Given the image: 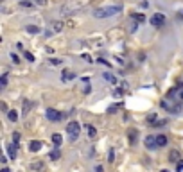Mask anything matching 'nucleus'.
<instances>
[{
    "instance_id": "obj_1",
    "label": "nucleus",
    "mask_w": 183,
    "mask_h": 172,
    "mask_svg": "<svg viewBox=\"0 0 183 172\" xmlns=\"http://www.w3.org/2000/svg\"><path fill=\"white\" fill-rule=\"evenodd\" d=\"M122 11V5H106V7H97L93 11L95 18H110L113 14H119Z\"/></svg>"
},
{
    "instance_id": "obj_2",
    "label": "nucleus",
    "mask_w": 183,
    "mask_h": 172,
    "mask_svg": "<svg viewBox=\"0 0 183 172\" xmlns=\"http://www.w3.org/2000/svg\"><path fill=\"white\" fill-rule=\"evenodd\" d=\"M167 99L169 101H173V102H183V84H178V86H174V88H171L169 92H167Z\"/></svg>"
},
{
    "instance_id": "obj_3",
    "label": "nucleus",
    "mask_w": 183,
    "mask_h": 172,
    "mask_svg": "<svg viewBox=\"0 0 183 172\" xmlns=\"http://www.w3.org/2000/svg\"><path fill=\"white\" fill-rule=\"evenodd\" d=\"M79 9H81V4L70 0V2H66V4L61 7V14H63V16H72V14H74L75 11H79Z\"/></svg>"
},
{
    "instance_id": "obj_4",
    "label": "nucleus",
    "mask_w": 183,
    "mask_h": 172,
    "mask_svg": "<svg viewBox=\"0 0 183 172\" xmlns=\"http://www.w3.org/2000/svg\"><path fill=\"white\" fill-rule=\"evenodd\" d=\"M162 108L165 109V111H169L171 115H178V113H182V104L180 102H173V101H162Z\"/></svg>"
},
{
    "instance_id": "obj_5",
    "label": "nucleus",
    "mask_w": 183,
    "mask_h": 172,
    "mask_svg": "<svg viewBox=\"0 0 183 172\" xmlns=\"http://www.w3.org/2000/svg\"><path fill=\"white\" fill-rule=\"evenodd\" d=\"M79 133H81V126H79V122L72 120V122L66 126V135H68V138H70V140H77Z\"/></svg>"
},
{
    "instance_id": "obj_6",
    "label": "nucleus",
    "mask_w": 183,
    "mask_h": 172,
    "mask_svg": "<svg viewBox=\"0 0 183 172\" xmlns=\"http://www.w3.org/2000/svg\"><path fill=\"white\" fill-rule=\"evenodd\" d=\"M164 23H165V14L156 13V14L151 16V25L153 27H164Z\"/></svg>"
},
{
    "instance_id": "obj_7",
    "label": "nucleus",
    "mask_w": 183,
    "mask_h": 172,
    "mask_svg": "<svg viewBox=\"0 0 183 172\" xmlns=\"http://www.w3.org/2000/svg\"><path fill=\"white\" fill-rule=\"evenodd\" d=\"M45 115H47V118H49L50 122H58V120L63 118V115H61L58 109H54V108H49V109L45 111Z\"/></svg>"
},
{
    "instance_id": "obj_8",
    "label": "nucleus",
    "mask_w": 183,
    "mask_h": 172,
    "mask_svg": "<svg viewBox=\"0 0 183 172\" xmlns=\"http://www.w3.org/2000/svg\"><path fill=\"white\" fill-rule=\"evenodd\" d=\"M61 29H63V22H52L50 23V31L45 32V36H52L54 32H59Z\"/></svg>"
},
{
    "instance_id": "obj_9",
    "label": "nucleus",
    "mask_w": 183,
    "mask_h": 172,
    "mask_svg": "<svg viewBox=\"0 0 183 172\" xmlns=\"http://www.w3.org/2000/svg\"><path fill=\"white\" fill-rule=\"evenodd\" d=\"M146 147H147L149 151H155V149L158 147V144H156V136H153V135L146 136Z\"/></svg>"
},
{
    "instance_id": "obj_10",
    "label": "nucleus",
    "mask_w": 183,
    "mask_h": 172,
    "mask_svg": "<svg viewBox=\"0 0 183 172\" xmlns=\"http://www.w3.org/2000/svg\"><path fill=\"white\" fill-rule=\"evenodd\" d=\"M72 79H75V72H72V70H63L61 72V81L63 83H68Z\"/></svg>"
},
{
    "instance_id": "obj_11",
    "label": "nucleus",
    "mask_w": 183,
    "mask_h": 172,
    "mask_svg": "<svg viewBox=\"0 0 183 172\" xmlns=\"http://www.w3.org/2000/svg\"><path fill=\"white\" fill-rule=\"evenodd\" d=\"M137 140H138V131L137 129H129L128 131V142H129V145H135Z\"/></svg>"
},
{
    "instance_id": "obj_12",
    "label": "nucleus",
    "mask_w": 183,
    "mask_h": 172,
    "mask_svg": "<svg viewBox=\"0 0 183 172\" xmlns=\"http://www.w3.org/2000/svg\"><path fill=\"white\" fill-rule=\"evenodd\" d=\"M41 147H43V144H41L40 140H32V142H29V151H31V153H38V151H41Z\"/></svg>"
},
{
    "instance_id": "obj_13",
    "label": "nucleus",
    "mask_w": 183,
    "mask_h": 172,
    "mask_svg": "<svg viewBox=\"0 0 183 172\" xmlns=\"http://www.w3.org/2000/svg\"><path fill=\"white\" fill-rule=\"evenodd\" d=\"M102 77H104V79H106V81H108L110 84H113V86H115V84L119 83V79H117V77H115V75H113L111 72H104V74H102Z\"/></svg>"
},
{
    "instance_id": "obj_14",
    "label": "nucleus",
    "mask_w": 183,
    "mask_h": 172,
    "mask_svg": "<svg viewBox=\"0 0 183 172\" xmlns=\"http://www.w3.org/2000/svg\"><path fill=\"white\" fill-rule=\"evenodd\" d=\"M16 149H18V144H14V142L7 147V153H9V158H11V160L16 158Z\"/></svg>"
},
{
    "instance_id": "obj_15",
    "label": "nucleus",
    "mask_w": 183,
    "mask_h": 172,
    "mask_svg": "<svg viewBox=\"0 0 183 172\" xmlns=\"http://www.w3.org/2000/svg\"><path fill=\"white\" fill-rule=\"evenodd\" d=\"M52 144H54L56 147H59V145L63 144V136H61L59 133H54V135H52Z\"/></svg>"
},
{
    "instance_id": "obj_16",
    "label": "nucleus",
    "mask_w": 183,
    "mask_h": 172,
    "mask_svg": "<svg viewBox=\"0 0 183 172\" xmlns=\"http://www.w3.org/2000/svg\"><path fill=\"white\" fill-rule=\"evenodd\" d=\"M169 162L171 163H178L180 162V153L178 151H171L169 153Z\"/></svg>"
},
{
    "instance_id": "obj_17",
    "label": "nucleus",
    "mask_w": 183,
    "mask_h": 172,
    "mask_svg": "<svg viewBox=\"0 0 183 172\" xmlns=\"http://www.w3.org/2000/svg\"><path fill=\"white\" fill-rule=\"evenodd\" d=\"M131 18H133L137 23H144V22H146V14H140V13H133Z\"/></svg>"
},
{
    "instance_id": "obj_18",
    "label": "nucleus",
    "mask_w": 183,
    "mask_h": 172,
    "mask_svg": "<svg viewBox=\"0 0 183 172\" xmlns=\"http://www.w3.org/2000/svg\"><path fill=\"white\" fill-rule=\"evenodd\" d=\"M156 144H158V147H165L167 145V136L165 135H158L156 136Z\"/></svg>"
},
{
    "instance_id": "obj_19",
    "label": "nucleus",
    "mask_w": 183,
    "mask_h": 172,
    "mask_svg": "<svg viewBox=\"0 0 183 172\" xmlns=\"http://www.w3.org/2000/svg\"><path fill=\"white\" fill-rule=\"evenodd\" d=\"M156 122H158V115H156V113H149V115H147V124L155 126Z\"/></svg>"
},
{
    "instance_id": "obj_20",
    "label": "nucleus",
    "mask_w": 183,
    "mask_h": 172,
    "mask_svg": "<svg viewBox=\"0 0 183 172\" xmlns=\"http://www.w3.org/2000/svg\"><path fill=\"white\" fill-rule=\"evenodd\" d=\"M49 158H50L52 162H56V160H59V158H61V153H59V149H54V151H50V154H49Z\"/></svg>"
},
{
    "instance_id": "obj_21",
    "label": "nucleus",
    "mask_w": 183,
    "mask_h": 172,
    "mask_svg": "<svg viewBox=\"0 0 183 172\" xmlns=\"http://www.w3.org/2000/svg\"><path fill=\"white\" fill-rule=\"evenodd\" d=\"M7 118H9L11 122H16V120H18V111H14V109L7 111Z\"/></svg>"
},
{
    "instance_id": "obj_22",
    "label": "nucleus",
    "mask_w": 183,
    "mask_h": 172,
    "mask_svg": "<svg viewBox=\"0 0 183 172\" xmlns=\"http://www.w3.org/2000/svg\"><path fill=\"white\" fill-rule=\"evenodd\" d=\"M25 31H27V32H31V34H38V32H40V29H38L36 25H27V27H25Z\"/></svg>"
},
{
    "instance_id": "obj_23",
    "label": "nucleus",
    "mask_w": 183,
    "mask_h": 172,
    "mask_svg": "<svg viewBox=\"0 0 183 172\" xmlns=\"http://www.w3.org/2000/svg\"><path fill=\"white\" fill-rule=\"evenodd\" d=\"M7 86V74H2L0 77V88H5Z\"/></svg>"
},
{
    "instance_id": "obj_24",
    "label": "nucleus",
    "mask_w": 183,
    "mask_h": 172,
    "mask_svg": "<svg viewBox=\"0 0 183 172\" xmlns=\"http://www.w3.org/2000/svg\"><path fill=\"white\" fill-rule=\"evenodd\" d=\"M31 106H32V104H31L29 101H23V111H22V113H23V115H27V113H29V109H31Z\"/></svg>"
},
{
    "instance_id": "obj_25",
    "label": "nucleus",
    "mask_w": 183,
    "mask_h": 172,
    "mask_svg": "<svg viewBox=\"0 0 183 172\" xmlns=\"http://www.w3.org/2000/svg\"><path fill=\"white\" fill-rule=\"evenodd\" d=\"M86 129H88V135H90L92 138L97 135V131H95V127H93V126H90V124H88V126H86Z\"/></svg>"
},
{
    "instance_id": "obj_26",
    "label": "nucleus",
    "mask_w": 183,
    "mask_h": 172,
    "mask_svg": "<svg viewBox=\"0 0 183 172\" xmlns=\"http://www.w3.org/2000/svg\"><path fill=\"white\" fill-rule=\"evenodd\" d=\"M108 162H110V163H113V162H115V151H113V149H110V151H108Z\"/></svg>"
},
{
    "instance_id": "obj_27",
    "label": "nucleus",
    "mask_w": 183,
    "mask_h": 172,
    "mask_svg": "<svg viewBox=\"0 0 183 172\" xmlns=\"http://www.w3.org/2000/svg\"><path fill=\"white\" fill-rule=\"evenodd\" d=\"M20 5H22V7H29V9H31V7H32V2H31V0H20Z\"/></svg>"
},
{
    "instance_id": "obj_28",
    "label": "nucleus",
    "mask_w": 183,
    "mask_h": 172,
    "mask_svg": "<svg viewBox=\"0 0 183 172\" xmlns=\"http://www.w3.org/2000/svg\"><path fill=\"white\" fill-rule=\"evenodd\" d=\"M122 93H124V88H117V90H113V95H115V97H120Z\"/></svg>"
},
{
    "instance_id": "obj_29",
    "label": "nucleus",
    "mask_w": 183,
    "mask_h": 172,
    "mask_svg": "<svg viewBox=\"0 0 183 172\" xmlns=\"http://www.w3.org/2000/svg\"><path fill=\"white\" fill-rule=\"evenodd\" d=\"M32 169L34 171H43V163H32Z\"/></svg>"
},
{
    "instance_id": "obj_30",
    "label": "nucleus",
    "mask_w": 183,
    "mask_h": 172,
    "mask_svg": "<svg viewBox=\"0 0 183 172\" xmlns=\"http://www.w3.org/2000/svg\"><path fill=\"white\" fill-rule=\"evenodd\" d=\"M11 61H13V63H20V57L13 52V54H11Z\"/></svg>"
},
{
    "instance_id": "obj_31",
    "label": "nucleus",
    "mask_w": 183,
    "mask_h": 172,
    "mask_svg": "<svg viewBox=\"0 0 183 172\" xmlns=\"http://www.w3.org/2000/svg\"><path fill=\"white\" fill-rule=\"evenodd\" d=\"M176 171H178V172H182V171H183V160H180V162L176 163Z\"/></svg>"
},
{
    "instance_id": "obj_32",
    "label": "nucleus",
    "mask_w": 183,
    "mask_h": 172,
    "mask_svg": "<svg viewBox=\"0 0 183 172\" xmlns=\"http://www.w3.org/2000/svg\"><path fill=\"white\" fill-rule=\"evenodd\" d=\"M25 59H27V61H34V56H32L31 52H25Z\"/></svg>"
},
{
    "instance_id": "obj_33",
    "label": "nucleus",
    "mask_w": 183,
    "mask_h": 172,
    "mask_svg": "<svg viewBox=\"0 0 183 172\" xmlns=\"http://www.w3.org/2000/svg\"><path fill=\"white\" fill-rule=\"evenodd\" d=\"M167 124V120H158L156 124H155V127H162V126H165Z\"/></svg>"
},
{
    "instance_id": "obj_34",
    "label": "nucleus",
    "mask_w": 183,
    "mask_h": 172,
    "mask_svg": "<svg viewBox=\"0 0 183 172\" xmlns=\"http://www.w3.org/2000/svg\"><path fill=\"white\" fill-rule=\"evenodd\" d=\"M13 142H14V144L20 142V133H14V135H13Z\"/></svg>"
},
{
    "instance_id": "obj_35",
    "label": "nucleus",
    "mask_w": 183,
    "mask_h": 172,
    "mask_svg": "<svg viewBox=\"0 0 183 172\" xmlns=\"http://www.w3.org/2000/svg\"><path fill=\"white\" fill-rule=\"evenodd\" d=\"M83 92H84V93H90V92H92V88H90V84H88V83H86V86L83 88Z\"/></svg>"
},
{
    "instance_id": "obj_36",
    "label": "nucleus",
    "mask_w": 183,
    "mask_h": 172,
    "mask_svg": "<svg viewBox=\"0 0 183 172\" xmlns=\"http://www.w3.org/2000/svg\"><path fill=\"white\" fill-rule=\"evenodd\" d=\"M34 4H38V5H45L47 0H34Z\"/></svg>"
},
{
    "instance_id": "obj_37",
    "label": "nucleus",
    "mask_w": 183,
    "mask_h": 172,
    "mask_svg": "<svg viewBox=\"0 0 183 172\" xmlns=\"http://www.w3.org/2000/svg\"><path fill=\"white\" fill-rule=\"evenodd\" d=\"M129 31L135 32V31H137V23H131V25H129Z\"/></svg>"
},
{
    "instance_id": "obj_38",
    "label": "nucleus",
    "mask_w": 183,
    "mask_h": 172,
    "mask_svg": "<svg viewBox=\"0 0 183 172\" xmlns=\"http://www.w3.org/2000/svg\"><path fill=\"white\" fill-rule=\"evenodd\" d=\"M52 65H61V59H50Z\"/></svg>"
},
{
    "instance_id": "obj_39",
    "label": "nucleus",
    "mask_w": 183,
    "mask_h": 172,
    "mask_svg": "<svg viewBox=\"0 0 183 172\" xmlns=\"http://www.w3.org/2000/svg\"><path fill=\"white\" fill-rule=\"evenodd\" d=\"M99 63H102V65H106V66H110V63H108L106 59H101V57H99Z\"/></svg>"
},
{
    "instance_id": "obj_40",
    "label": "nucleus",
    "mask_w": 183,
    "mask_h": 172,
    "mask_svg": "<svg viewBox=\"0 0 183 172\" xmlns=\"http://www.w3.org/2000/svg\"><path fill=\"white\" fill-rule=\"evenodd\" d=\"M95 172H104V171H102V167L99 165V167H95Z\"/></svg>"
},
{
    "instance_id": "obj_41",
    "label": "nucleus",
    "mask_w": 183,
    "mask_h": 172,
    "mask_svg": "<svg viewBox=\"0 0 183 172\" xmlns=\"http://www.w3.org/2000/svg\"><path fill=\"white\" fill-rule=\"evenodd\" d=\"M2 172H11V171H9L7 167H4V169H2Z\"/></svg>"
},
{
    "instance_id": "obj_42",
    "label": "nucleus",
    "mask_w": 183,
    "mask_h": 172,
    "mask_svg": "<svg viewBox=\"0 0 183 172\" xmlns=\"http://www.w3.org/2000/svg\"><path fill=\"white\" fill-rule=\"evenodd\" d=\"M160 172H171V171H167V169H164V171H160Z\"/></svg>"
}]
</instances>
